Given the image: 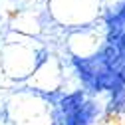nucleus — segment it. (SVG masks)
Returning <instances> with one entry per match:
<instances>
[{
  "label": "nucleus",
  "instance_id": "1",
  "mask_svg": "<svg viewBox=\"0 0 125 125\" xmlns=\"http://www.w3.org/2000/svg\"><path fill=\"white\" fill-rule=\"evenodd\" d=\"M101 115V105L95 99H85L73 113H70L60 125H97V117Z\"/></svg>",
  "mask_w": 125,
  "mask_h": 125
},
{
  "label": "nucleus",
  "instance_id": "2",
  "mask_svg": "<svg viewBox=\"0 0 125 125\" xmlns=\"http://www.w3.org/2000/svg\"><path fill=\"white\" fill-rule=\"evenodd\" d=\"M52 125H60V123H56V121H54V123H52Z\"/></svg>",
  "mask_w": 125,
  "mask_h": 125
}]
</instances>
